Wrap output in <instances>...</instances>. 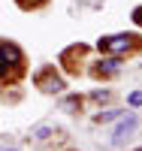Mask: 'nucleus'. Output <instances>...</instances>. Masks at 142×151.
<instances>
[{
	"instance_id": "obj_2",
	"label": "nucleus",
	"mask_w": 142,
	"mask_h": 151,
	"mask_svg": "<svg viewBox=\"0 0 142 151\" xmlns=\"http://www.w3.org/2000/svg\"><path fill=\"white\" fill-rule=\"evenodd\" d=\"M139 40L133 33H115V36H103V40L97 42V48L103 55H124V52H130V48H136Z\"/></svg>"
},
{
	"instance_id": "obj_8",
	"label": "nucleus",
	"mask_w": 142,
	"mask_h": 151,
	"mask_svg": "<svg viewBox=\"0 0 142 151\" xmlns=\"http://www.w3.org/2000/svg\"><path fill=\"white\" fill-rule=\"evenodd\" d=\"M18 3H21V0H18ZM40 3H43V0H27L24 6H40Z\"/></svg>"
},
{
	"instance_id": "obj_3",
	"label": "nucleus",
	"mask_w": 142,
	"mask_h": 151,
	"mask_svg": "<svg viewBox=\"0 0 142 151\" xmlns=\"http://www.w3.org/2000/svg\"><path fill=\"white\" fill-rule=\"evenodd\" d=\"M36 85H40L43 91H63L61 76L51 70V67H45V70H40V73H36Z\"/></svg>"
},
{
	"instance_id": "obj_7",
	"label": "nucleus",
	"mask_w": 142,
	"mask_h": 151,
	"mask_svg": "<svg viewBox=\"0 0 142 151\" xmlns=\"http://www.w3.org/2000/svg\"><path fill=\"white\" fill-rule=\"evenodd\" d=\"M133 21H136V24H139V27H142V6H139V9L133 12Z\"/></svg>"
},
{
	"instance_id": "obj_5",
	"label": "nucleus",
	"mask_w": 142,
	"mask_h": 151,
	"mask_svg": "<svg viewBox=\"0 0 142 151\" xmlns=\"http://www.w3.org/2000/svg\"><path fill=\"white\" fill-rule=\"evenodd\" d=\"M118 115H124V112H103V115H97V121L103 124V121H112V118H118Z\"/></svg>"
},
{
	"instance_id": "obj_6",
	"label": "nucleus",
	"mask_w": 142,
	"mask_h": 151,
	"mask_svg": "<svg viewBox=\"0 0 142 151\" xmlns=\"http://www.w3.org/2000/svg\"><path fill=\"white\" fill-rule=\"evenodd\" d=\"M130 106H142V94H139V91L130 94Z\"/></svg>"
},
{
	"instance_id": "obj_4",
	"label": "nucleus",
	"mask_w": 142,
	"mask_h": 151,
	"mask_svg": "<svg viewBox=\"0 0 142 151\" xmlns=\"http://www.w3.org/2000/svg\"><path fill=\"white\" fill-rule=\"evenodd\" d=\"M133 127H136V118H133V115L127 118V121H121V124H118V130H115V142H118V139H124V136L130 133Z\"/></svg>"
},
{
	"instance_id": "obj_9",
	"label": "nucleus",
	"mask_w": 142,
	"mask_h": 151,
	"mask_svg": "<svg viewBox=\"0 0 142 151\" xmlns=\"http://www.w3.org/2000/svg\"><path fill=\"white\" fill-rule=\"evenodd\" d=\"M9 151H18V148H9Z\"/></svg>"
},
{
	"instance_id": "obj_1",
	"label": "nucleus",
	"mask_w": 142,
	"mask_h": 151,
	"mask_svg": "<svg viewBox=\"0 0 142 151\" xmlns=\"http://www.w3.org/2000/svg\"><path fill=\"white\" fill-rule=\"evenodd\" d=\"M24 67V55L15 42H0V76L3 79H15Z\"/></svg>"
}]
</instances>
